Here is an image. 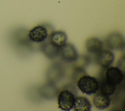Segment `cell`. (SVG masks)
Here are the masks:
<instances>
[{
	"label": "cell",
	"mask_w": 125,
	"mask_h": 111,
	"mask_svg": "<svg viewBox=\"0 0 125 111\" xmlns=\"http://www.w3.org/2000/svg\"><path fill=\"white\" fill-rule=\"evenodd\" d=\"M76 89L73 85H66L58 93L57 101L59 108L63 111H70L73 108L75 97Z\"/></svg>",
	"instance_id": "1"
},
{
	"label": "cell",
	"mask_w": 125,
	"mask_h": 111,
	"mask_svg": "<svg viewBox=\"0 0 125 111\" xmlns=\"http://www.w3.org/2000/svg\"><path fill=\"white\" fill-rule=\"evenodd\" d=\"M53 31L52 26L48 23L41 24L34 26L28 31L27 36L30 41L42 43L48 39Z\"/></svg>",
	"instance_id": "2"
},
{
	"label": "cell",
	"mask_w": 125,
	"mask_h": 111,
	"mask_svg": "<svg viewBox=\"0 0 125 111\" xmlns=\"http://www.w3.org/2000/svg\"><path fill=\"white\" fill-rule=\"evenodd\" d=\"M76 83L81 92L88 95L95 94L99 90V80L86 74L80 77Z\"/></svg>",
	"instance_id": "3"
},
{
	"label": "cell",
	"mask_w": 125,
	"mask_h": 111,
	"mask_svg": "<svg viewBox=\"0 0 125 111\" xmlns=\"http://www.w3.org/2000/svg\"><path fill=\"white\" fill-rule=\"evenodd\" d=\"M65 73V68L60 63L52 64L46 72V78L48 82L56 83L60 81Z\"/></svg>",
	"instance_id": "4"
},
{
	"label": "cell",
	"mask_w": 125,
	"mask_h": 111,
	"mask_svg": "<svg viewBox=\"0 0 125 111\" xmlns=\"http://www.w3.org/2000/svg\"><path fill=\"white\" fill-rule=\"evenodd\" d=\"M105 44L109 49L122 50L125 46L124 38L121 33L118 32H113L106 37Z\"/></svg>",
	"instance_id": "5"
},
{
	"label": "cell",
	"mask_w": 125,
	"mask_h": 111,
	"mask_svg": "<svg viewBox=\"0 0 125 111\" xmlns=\"http://www.w3.org/2000/svg\"><path fill=\"white\" fill-rule=\"evenodd\" d=\"M59 55L62 60L66 63H74L79 56L74 45L67 43L60 48Z\"/></svg>",
	"instance_id": "6"
},
{
	"label": "cell",
	"mask_w": 125,
	"mask_h": 111,
	"mask_svg": "<svg viewBox=\"0 0 125 111\" xmlns=\"http://www.w3.org/2000/svg\"><path fill=\"white\" fill-rule=\"evenodd\" d=\"M105 69L102 77L116 86L122 81L124 74L120 68L118 67L109 66L105 68Z\"/></svg>",
	"instance_id": "7"
},
{
	"label": "cell",
	"mask_w": 125,
	"mask_h": 111,
	"mask_svg": "<svg viewBox=\"0 0 125 111\" xmlns=\"http://www.w3.org/2000/svg\"><path fill=\"white\" fill-rule=\"evenodd\" d=\"M114 53L109 50H102L96 54V63L103 68L109 67L114 62Z\"/></svg>",
	"instance_id": "8"
},
{
	"label": "cell",
	"mask_w": 125,
	"mask_h": 111,
	"mask_svg": "<svg viewBox=\"0 0 125 111\" xmlns=\"http://www.w3.org/2000/svg\"><path fill=\"white\" fill-rule=\"evenodd\" d=\"M39 91L43 98L46 99H52L58 94L59 89L56 86L55 83L47 82L41 87Z\"/></svg>",
	"instance_id": "9"
},
{
	"label": "cell",
	"mask_w": 125,
	"mask_h": 111,
	"mask_svg": "<svg viewBox=\"0 0 125 111\" xmlns=\"http://www.w3.org/2000/svg\"><path fill=\"white\" fill-rule=\"evenodd\" d=\"M42 43L41 45V50L47 58L53 59L59 55L60 48L54 45L48 39Z\"/></svg>",
	"instance_id": "10"
},
{
	"label": "cell",
	"mask_w": 125,
	"mask_h": 111,
	"mask_svg": "<svg viewBox=\"0 0 125 111\" xmlns=\"http://www.w3.org/2000/svg\"><path fill=\"white\" fill-rule=\"evenodd\" d=\"M48 40L54 45L61 48L66 43L67 36L62 30H53L49 35Z\"/></svg>",
	"instance_id": "11"
},
{
	"label": "cell",
	"mask_w": 125,
	"mask_h": 111,
	"mask_svg": "<svg viewBox=\"0 0 125 111\" xmlns=\"http://www.w3.org/2000/svg\"><path fill=\"white\" fill-rule=\"evenodd\" d=\"M93 97L92 101L94 106L99 110H104L110 105L111 99L107 96L101 92L95 93Z\"/></svg>",
	"instance_id": "12"
},
{
	"label": "cell",
	"mask_w": 125,
	"mask_h": 111,
	"mask_svg": "<svg viewBox=\"0 0 125 111\" xmlns=\"http://www.w3.org/2000/svg\"><path fill=\"white\" fill-rule=\"evenodd\" d=\"M86 50L91 54H96L103 49V43L98 38L92 37L88 39L85 42Z\"/></svg>",
	"instance_id": "13"
},
{
	"label": "cell",
	"mask_w": 125,
	"mask_h": 111,
	"mask_svg": "<svg viewBox=\"0 0 125 111\" xmlns=\"http://www.w3.org/2000/svg\"><path fill=\"white\" fill-rule=\"evenodd\" d=\"M92 105L89 100L83 96H76L73 108L75 111H89Z\"/></svg>",
	"instance_id": "14"
},
{
	"label": "cell",
	"mask_w": 125,
	"mask_h": 111,
	"mask_svg": "<svg viewBox=\"0 0 125 111\" xmlns=\"http://www.w3.org/2000/svg\"><path fill=\"white\" fill-rule=\"evenodd\" d=\"M99 81V90L100 92L107 96L112 95L116 89L117 86L106 80L103 77Z\"/></svg>",
	"instance_id": "15"
},
{
	"label": "cell",
	"mask_w": 125,
	"mask_h": 111,
	"mask_svg": "<svg viewBox=\"0 0 125 111\" xmlns=\"http://www.w3.org/2000/svg\"><path fill=\"white\" fill-rule=\"evenodd\" d=\"M90 57L87 55H83L78 56L76 60L74 62V67L85 69L90 63Z\"/></svg>",
	"instance_id": "16"
}]
</instances>
